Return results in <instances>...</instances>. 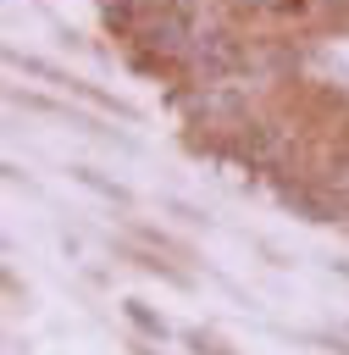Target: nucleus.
Returning <instances> with one entry per match:
<instances>
[{
  "mask_svg": "<svg viewBox=\"0 0 349 355\" xmlns=\"http://www.w3.org/2000/svg\"><path fill=\"white\" fill-rule=\"evenodd\" d=\"M188 61L199 67V78H227V72L244 67V50H238V39H227V33H199V39L188 44Z\"/></svg>",
  "mask_w": 349,
  "mask_h": 355,
  "instance_id": "obj_1",
  "label": "nucleus"
},
{
  "mask_svg": "<svg viewBox=\"0 0 349 355\" xmlns=\"http://www.w3.org/2000/svg\"><path fill=\"white\" fill-rule=\"evenodd\" d=\"M233 155H244L249 166H277L283 133L266 128V122H238V128H233Z\"/></svg>",
  "mask_w": 349,
  "mask_h": 355,
  "instance_id": "obj_2",
  "label": "nucleus"
},
{
  "mask_svg": "<svg viewBox=\"0 0 349 355\" xmlns=\"http://www.w3.org/2000/svg\"><path fill=\"white\" fill-rule=\"evenodd\" d=\"M127 316H133V322H138V327H144V333H155V338H161V333H166V322H161V316H155V311H144V300H127Z\"/></svg>",
  "mask_w": 349,
  "mask_h": 355,
  "instance_id": "obj_3",
  "label": "nucleus"
},
{
  "mask_svg": "<svg viewBox=\"0 0 349 355\" xmlns=\"http://www.w3.org/2000/svg\"><path fill=\"white\" fill-rule=\"evenodd\" d=\"M188 349H194V355H227V349H222L216 338H205V333H188Z\"/></svg>",
  "mask_w": 349,
  "mask_h": 355,
  "instance_id": "obj_4",
  "label": "nucleus"
},
{
  "mask_svg": "<svg viewBox=\"0 0 349 355\" xmlns=\"http://www.w3.org/2000/svg\"><path fill=\"white\" fill-rule=\"evenodd\" d=\"M260 6H266V11H283V17H299L310 0H260Z\"/></svg>",
  "mask_w": 349,
  "mask_h": 355,
  "instance_id": "obj_5",
  "label": "nucleus"
},
{
  "mask_svg": "<svg viewBox=\"0 0 349 355\" xmlns=\"http://www.w3.org/2000/svg\"><path fill=\"white\" fill-rule=\"evenodd\" d=\"M321 6H327V11H338V17L349 11V0H321Z\"/></svg>",
  "mask_w": 349,
  "mask_h": 355,
  "instance_id": "obj_6",
  "label": "nucleus"
},
{
  "mask_svg": "<svg viewBox=\"0 0 349 355\" xmlns=\"http://www.w3.org/2000/svg\"><path fill=\"white\" fill-rule=\"evenodd\" d=\"M138 355H150V349H138Z\"/></svg>",
  "mask_w": 349,
  "mask_h": 355,
  "instance_id": "obj_7",
  "label": "nucleus"
}]
</instances>
